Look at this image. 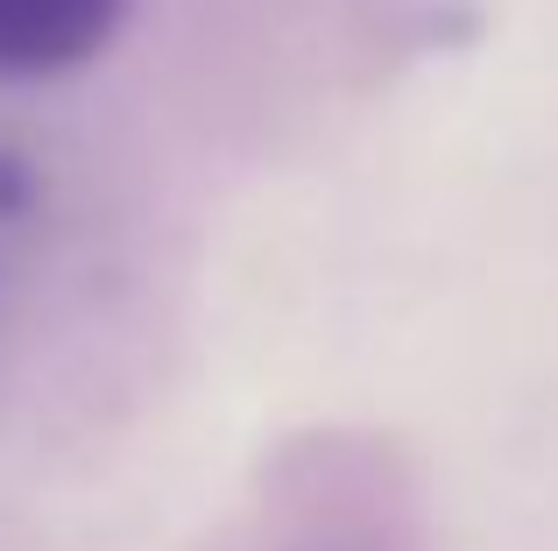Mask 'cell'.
I'll use <instances>...</instances> for the list:
<instances>
[{
    "label": "cell",
    "instance_id": "6da1fadb",
    "mask_svg": "<svg viewBox=\"0 0 558 551\" xmlns=\"http://www.w3.org/2000/svg\"><path fill=\"white\" fill-rule=\"evenodd\" d=\"M128 22V0H0V78H64Z\"/></svg>",
    "mask_w": 558,
    "mask_h": 551
},
{
    "label": "cell",
    "instance_id": "7a4b0ae2",
    "mask_svg": "<svg viewBox=\"0 0 558 551\" xmlns=\"http://www.w3.org/2000/svg\"><path fill=\"white\" fill-rule=\"evenodd\" d=\"M22 206H28V170L14 163V156H0V220L22 212Z\"/></svg>",
    "mask_w": 558,
    "mask_h": 551
}]
</instances>
